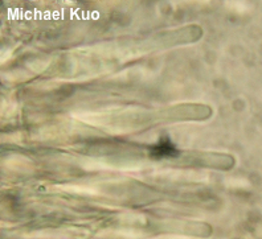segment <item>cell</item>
<instances>
[{"instance_id": "6da1fadb", "label": "cell", "mask_w": 262, "mask_h": 239, "mask_svg": "<svg viewBox=\"0 0 262 239\" xmlns=\"http://www.w3.org/2000/svg\"><path fill=\"white\" fill-rule=\"evenodd\" d=\"M173 152H175V150H173L172 144L162 143L157 147V152L155 153H157V155H159V156H171Z\"/></svg>"}]
</instances>
